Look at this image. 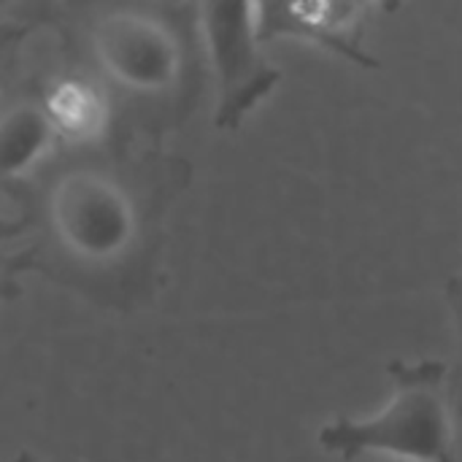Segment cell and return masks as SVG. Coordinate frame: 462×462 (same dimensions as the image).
Wrapping results in <instances>:
<instances>
[{
  "mask_svg": "<svg viewBox=\"0 0 462 462\" xmlns=\"http://www.w3.org/2000/svg\"><path fill=\"white\" fill-rule=\"evenodd\" d=\"M41 103L60 141L68 146H92L108 141L114 106L97 81H87L81 76L57 79L49 84V89H43Z\"/></svg>",
  "mask_w": 462,
  "mask_h": 462,
  "instance_id": "obj_6",
  "label": "cell"
},
{
  "mask_svg": "<svg viewBox=\"0 0 462 462\" xmlns=\"http://www.w3.org/2000/svg\"><path fill=\"white\" fill-rule=\"evenodd\" d=\"M60 135L41 100H22L5 108L0 130L3 176L16 179L43 168L49 152H54Z\"/></svg>",
  "mask_w": 462,
  "mask_h": 462,
  "instance_id": "obj_7",
  "label": "cell"
},
{
  "mask_svg": "<svg viewBox=\"0 0 462 462\" xmlns=\"http://www.w3.org/2000/svg\"><path fill=\"white\" fill-rule=\"evenodd\" d=\"M198 24L206 57L217 79L214 127L222 133L241 125L273 95L282 70L263 54L257 3H200Z\"/></svg>",
  "mask_w": 462,
  "mask_h": 462,
  "instance_id": "obj_4",
  "label": "cell"
},
{
  "mask_svg": "<svg viewBox=\"0 0 462 462\" xmlns=\"http://www.w3.org/2000/svg\"><path fill=\"white\" fill-rule=\"evenodd\" d=\"M198 5L111 3L87 11L81 43L130 130L152 138L184 122L200 92Z\"/></svg>",
  "mask_w": 462,
  "mask_h": 462,
  "instance_id": "obj_2",
  "label": "cell"
},
{
  "mask_svg": "<svg viewBox=\"0 0 462 462\" xmlns=\"http://www.w3.org/2000/svg\"><path fill=\"white\" fill-rule=\"evenodd\" d=\"M65 152L27 189L19 268L95 303L130 309L149 295L168 217L192 168L127 138Z\"/></svg>",
  "mask_w": 462,
  "mask_h": 462,
  "instance_id": "obj_1",
  "label": "cell"
},
{
  "mask_svg": "<svg viewBox=\"0 0 462 462\" xmlns=\"http://www.w3.org/2000/svg\"><path fill=\"white\" fill-rule=\"evenodd\" d=\"M368 14L371 5L341 0L260 3V35L265 43L276 38L306 41L360 68H379L365 43Z\"/></svg>",
  "mask_w": 462,
  "mask_h": 462,
  "instance_id": "obj_5",
  "label": "cell"
},
{
  "mask_svg": "<svg viewBox=\"0 0 462 462\" xmlns=\"http://www.w3.org/2000/svg\"><path fill=\"white\" fill-rule=\"evenodd\" d=\"M449 303H452V311H455L457 341H460V360H457V379H455V387H457V401H460L462 409V276L449 282Z\"/></svg>",
  "mask_w": 462,
  "mask_h": 462,
  "instance_id": "obj_8",
  "label": "cell"
},
{
  "mask_svg": "<svg viewBox=\"0 0 462 462\" xmlns=\"http://www.w3.org/2000/svg\"><path fill=\"white\" fill-rule=\"evenodd\" d=\"M14 462H43V460H38V457H35L32 452H19V455H16V460H14Z\"/></svg>",
  "mask_w": 462,
  "mask_h": 462,
  "instance_id": "obj_9",
  "label": "cell"
},
{
  "mask_svg": "<svg viewBox=\"0 0 462 462\" xmlns=\"http://www.w3.org/2000/svg\"><path fill=\"white\" fill-rule=\"evenodd\" d=\"M390 401L371 417H336L319 428V447L344 462L387 455L395 462H457L455 411L441 360H393Z\"/></svg>",
  "mask_w": 462,
  "mask_h": 462,
  "instance_id": "obj_3",
  "label": "cell"
}]
</instances>
